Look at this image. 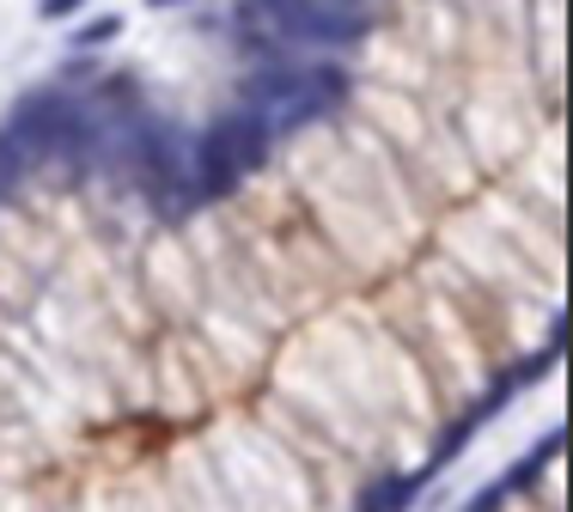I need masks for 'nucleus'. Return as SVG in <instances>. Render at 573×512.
Wrapping results in <instances>:
<instances>
[{
	"label": "nucleus",
	"mask_w": 573,
	"mask_h": 512,
	"mask_svg": "<svg viewBox=\"0 0 573 512\" xmlns=\"http://www.w3.org/2000/svg\"><path fill=\"white\" fill-rule=\"evenodd\" d=\"M568 500V476H561V439L549 434L543 451L519 458L500 482H488L482 495H470L458 512H561Z\"/></svg>",
	"instance_id": "1"
},
{
	"label": "nucleus",
	"mask_w": 573,
	"mask_h": 512,
	"mask_svg": "<svg viewBox=\"0 0 573 512\" xmlns=\"http://www.w3.org/2000/svg\"><path fill=\"white\" fill-rule=\"evenodd\" d=\"M116 37H123V18L104 13V18H92V25H79V32H74V49H98V43H116Z\"/></svg>",
	"instance_id": "2"
},
{
	"label": "nucleus",
	"mask_w": 573,
	"mask_h": 512,
	"mask_svg": "<svg viewBox=\"0 0 573 512\" xmlns=\"http://www.w3.org/2000/svg\"><path fill=\"white\" fill-rule=\"evenodd\" d=\"M74 7H79V0H43V18H67Z\"/></svg>",
	"instance_id": "3"
},
{
	"label": "nucleus",
	"mask_w": 573,
	"mask_h": 512,
	"mask_svg": "<svg viewBox=\"0 0 573 512\" xmlns=\"http://www.w3.org/2000/svg\"><path fill=\"white\" fill-rule=\"evenodd\" d=\"M147 7H177V0H147Z\"/></svg>",
	"instance_id": "4"
}]
</instances>
